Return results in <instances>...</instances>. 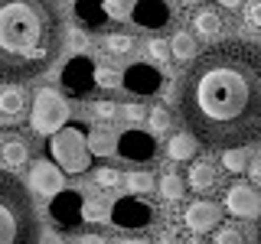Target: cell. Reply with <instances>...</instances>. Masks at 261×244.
<instances>
[{"instance_id": "6da1fadb", "label": "cell", "mask_w": 261, "mask_h": 244, "mask_svg": "<svg viewBox=\"0 0 261 244\" xmlns=\"http://www.w3.org/2000/svg\"><path fill=\"white\" fill-rule=\"evenodd\" d=\"M176 111L190 134L209 150L261 140V46L225 39L193 55L176 85Z\"/></svg>"}, {"instance_id": "7a4b0ae2", "label": "cell", "mask_w": 261, "mask_h": 244, "mask_svg": "<svg viewBox=\"0 0 261 244\" xmlns=\"http://www.w3.org/2000/svg\"><path fill=\"white\" fill-rule=\"evenodd\" d=\"M62 0H0V81H30L59 59L65 43Z\"/></svg>"}, {"instance_id": "3957f363", "label": "cell", "mask_w": 261, "mask_h": 244, "mask_svg": "<svg viewBox=\"0 0 261 244\" xmlns=\"http://www.w3.org/2000/svg\"><path fill=\"white\" fill-rule=\"evenodd\" d=\"M39 215L27 186L10 169H0V244H36Z\"/></svg>"}, {"instance_id": "277c9868", "label": "cell", "mask_w": 261, "mask_h": 244, "mask_svg": "<svg viewBox=\"0 0 261 244\" xmlns=\"http://www.w3.org/2000/svg\"><path fill=\"white\" fill-rule=\"evenodd\" d=\"M49 157L62 166V173H88L92 169V146H88V134H85V124H72L65 120L59 130L49 134Z\"/></svg>"}, {"instance_id": "5b68a950", "label": "cell", "mask_w": 261, "mask_h": 244, "mask_svg": "<svg viewBox=\"0 0 261 244\" xmlns=\"http://www.w3.org/2000/svg\"><path fill=\"white\" fill-rule=\"evenodd\" d=\"M69 120V101L59 95V88H39L33 98V114H30V127L36 134H53Z\"/></svg>"}, {"instance_id": "8992f818", "label": "cell", "mask_w": 261, "mask_h": 244, "mask_svg": "<svg viewBox=\"0 0 261 244\" xmlns=\"http://www.w3.org/2000/svg\"><path fill=\"white\" fill-rule=\"evenodd\" d=\"M59 85H62V92L72 95V98L92 95L95 88H98V81H95V62L88 59L85 52L72 55V59L62 65V72H59Z\"/></svg>"}, {"instance_id": "52a82bcc", "label": "cell", "mask_w": 261, "mask_h": 244, "mask_svg": "<svg viewBox=\"0 0 261 244\" xmlns=\"http://www.w3.org/2000/svg\"><path fill=\"white\" fill-rule=\"evenodd\" d=\"M49 218L62 228V231H75L85 222V199L75 189H59L49 199Z\"/></svg>"}, {"instance_id": "ba28073f", "label": "cell", "mask_w": 261, "mask_h": 244, "mask_svg": "<svg viewBox=\"0 0 261 244\" xmlns=\"http://www.w3.org/2000/svg\"><path fill=\"white\" fill-rule=\"evenodd\" d=\"M111 222L118 228H124V231H141V228L153 222V208L144 199H137V192H130L111 205Z\"/></svg>"}, {"instance_id": "9c48e42d", "label": "cell", "mask_w": 261, "mask_h": 244, "mask_svg": "<svg viewBox=\"0 0 261 244\" xmlns=\"http://www.w3.org/2000/svg\"><path fill=\"white\" fill-rule=\"evenodd\" d=\"M121 85H124L130 95H157L163 88V75L150 62H130L127 69L121 72Z\"/></svg>"}, {"instance_id": "30bf717a", "label": "cell", "mask_w": 261, "mask_h": 244, "mask_svg": "<svg viewBox=\"0 0 261 244\" xmlns=\"http://www.w3.org/2000/svg\"><path fill=\"white\" fill-rule=\"evenodd\" d=\"M30 186H33V192H36V195L53 199L59 189H65L62 166L56 160H33V166H30Z\"/></svg>"}, {"instance_id": "8fae6325", "label": "cell", "mask_w": 261, "mask_h": 244, "mask_svg": "<svg viewBox=\"0 0 261 244\" xmlns=\"http://www.w3.org/2000/svg\"><path fill=\"white\" fill-rule=\"evenodd\" d=\"M153 153H157V140H153V134H147V130L130 127L118 137V157H124L130 163H150Z\"/></svg>"}, {"instance_id": "7c38bea8", "label": "cell", "mask_w": 261, "mask_h": 244, "mask_svg": "<svg viewBox=\"0 0 261 244\" xmlns=\"http://www.w3.org/2000/svg\"><path fill=\"white\" fill-rule=\"evenodd\" d=\"M225 208L235 218H255L261 215V192L255 186H232L225 192Z\"/></svg>"}, {"instance_id": "4fadbf2b", "label": "cell", "mask_w": 261, "mask_h": 244, "mask_svg": "<svg viewBox=\"0 0 261 244\" xmlns=\"http://www.w3.org/2000/svg\"><path fill=\"white\" fill-rule=\"evenodd\" d=\"M219 218H222V208L216 205V202H209V199H199V202H190L183 211V222L190 231L196 234H202V231H212V228L219 225Z\"/></svg>"}, {"instance_id": "5bb4252c", "label": "cell", "mask_w": 261, "mask_h": 244, "mask_svg": "<svg viewBox=\"0 0 261 244\" xmlns=\"http://www.w3.org/2000/svg\"><path fill=\"white\" fill-rule=\"evenodd\" d=\"M130 20L141 29H163L170 23V7L163 0H137L130 10Z\"/></svg>"}, {"instance_id": "9a60e30c", "label": "cell", "mask_w": 261, "mask_h": 244, "mask_svg": "<svg viewBox=\"0 0 261 244\" xmlns=\"http://www.w3.org/2000/svg\"><path fill=\"white\" fill-rule=\"evenodd\" d=\"M27 114V92L20 81H4L0 88V117L7 120H20Z\"/></svg>"}, {"instance_id": "2e32d148", "label": "cell", "mask_w": 261, "mask_h": 244, "mask_svg": "<svg viewBox=\"0 0 261 244\" xmlns=\"http://www.w3.org/2000/svg\"><path fill=\"white\" fill-rule=\"evenodd\" d=\"M75 16H79V23L85 29H105V23L111 20V13H108V7H105V0H75Z\"/></svg>"}, {"instance_id": "e0dca14e", "label": "cell", "mask_w": 261, "mask_h": 244, "mask_svg": "<svg viewBox=\"0 0 261 244\" xmlns=\"http://www.w3.org/2000/svg\"><path fill=\"white\" fill-rule=\"evenodd\" d=\"M27 160H30V146L23 137H4L0 140V166L4 169H20V166H27Z\"/></svg>"}, {"instance_id": "ac0fdd59", "label": "cell", "mask_w": 261, "mask_h": 244, "mask_svg": "<svg viewBox=\"0 0 261 244\" xmlns=\"http://www.w3.org/2000/svg\"><path fill=\"white\" fill-rule=\"evenodd\" d=\"M186 182H190V189H196V192H209L212 186L219 182V173H216V166H212V163L199 160V163H193V166H190Z\"/></svg>"}, {"instance_id": "d6986e66", "label": "cell", "mask_w": 261, "mask_h": 244, "mask_svg": "<svg viewBox=\"0 0 261 244\" xmlns=\"http://www.w3.org/2000/svg\"><path fill=\"white\" fill-rule=\"evenodd\" d=\"M193 26H196V36L216 39L219 33H222V16H219L216 10H199V13H196V20H193Z\"/></svg>"}, {"instance_id": "ffe728a7", "label": "cell", "mask_w": 261, "mask_h": 244, "mask_svg": "<svg viewBox=\"0 0 261 244\" xmlns=\"http://www.w3.org/2000/svg\"><path fill=\"white\" fill-rule=\"evenodd\" d=\"M88 146H92L95 157H111V153H118V137L105 127H95L92 134H88Z\"/></svg>"}, {"instance_id": "44dd1931", "label": "cell", "mask_w": 261, "mask_h": 244, "mask_svg": "<svg viewBox=\"0 0 261 244\" xmlns=\"http://www.w3.org/2000/svg\"><path fill=\"white\" fill-rule=\"evenodd\" d=\"M196 137L193 134H173L170 137V143H167V157L170 160H190L193 153H196Z\"/></svg>"}, {"instance_id": "7402d4cb", "label": "cell", "mask_w": 261, "mask_h": 244, "mask_svg": "<svg viewBox=\"0 0 261 244\" xmlns=\"http://www.w3.org/2000/svg\"><path fill=\"white\" fill-rule=\"evenodd\" d=\"M157 189H160V195L163 199H183L186 195V179L183 176H176V173H163L160 176V182H157Z\"/></svg>"}, {"instance_id": "603a6c76", "label": "cell", "mask_w": 261, "mask_h": 244, "mask_svg": "<svg viewBox=\"0 0 261 244\" xmlns=\"http://www.w3.org/2000/svg\"><path fill=\"white\" fill-rule=\"evenodd\" d=\"M170 55L179 62H190L196 55V39L190 36V33H176L173 39H170Z\"/></svg>"}, {"instance_id": "cb8c5ba5", "label": "cell", "mask_w": 261, "mask_h": 244, "mask_svg": "<svg viewBox=\"0 0 261 244\" xmlns=\"http://www.w3.org/2000/svg\"><path fill=\"white\" fill-rule=\"evenodd\" d=\"M111 218V205L101 195H85V222H105Z\"/></svg>"}, {"instance_id": "d4e9b609", "label": "cell", "mask_w": 261, "mask_h": 244, "mask_svg": "<svg viewBox=\"0 0 261 244\" xmlns=\"http://www.w3.org/2000/svg\"><path fill=\"white\" fill-rule=\"evenodd\" d=\"M130 49H134V39H130L127 33H108V36H105V52H111V55H127Z\"/></svg>"}, {"instance_id": "484cf974", "label": "cell", "mask_w": 261, "mask_h": 244, "mask_svg": "<svg viewBox=\"0 0 261 244\" xmlns=\"http://www.w3.org/2000/svg\"><path fill=\"white\" fill-rule=\"evenodd\" d=\"M124 182H127V189H130V192H137V195H144V192H153V189H157L153 176H150V173H137V169L124 176Z\"/></svg>"}, {"instance_id": "4316f807", "label": "cell", "mask_w": 261, "mask_h": 244, "mask_svg": "<svg viewBox=\"0 0 261 244\" xmlns=\"http://www.w3.org/2000/svg\"><path fill=\"white\" fill-rule=\"evenodd\" d=\"M222 166L228 169V173H242V169L248 166V160H245L242 146H232V150H225V153H222Z\"/></svg>"}, {"instance_id": "83f0119b", "label": "cell", "mask_w": 261, "mask_h": 244, "mask_svg": "<svg viewBox=\"0 0 261 244\" xmlns=\"http://www.w3.org/2000/svg\"><path fill=\"white\" fill-rule=\"evenodd\" d=\"M95 182L101 186V189H114V186L124 182V176H121L114 166H101V169H95Z\"/></svg>"}, {"instance_id": "f1b7e54d", "label": "cell", "mask_w": 261, "mask_h": 244, "mask_svg": "<svg viewBox=\"0 0 261 244\" xmlns=\"http://www.w3.org/2000/svg\"><path fill=\"white\" fill-rule=\"evenodd\" d=\"M212 241H216V244H242L245 241V231H242L239 225H222Z\"/></svg>"}, {"instance_id": "f546056e", "label": "cell", "mask_w": 261, "mask_h": 244, "mask_svg": "<svg viewBox=\"0 0 261 244\" xmlns=\"http://www.w3.org/2000/svg\"><path fill=\"white\" fill-rule=\"evenodd\" d=\"M95 81H98V88H118L121 85V72L105 69V65H95Z\"/></svg>"}, {"instance_id": "4dcf8cb0", "label": "cell", "mask_w": 261, "mask_h": 244, "mask_svg": "<svg viewBox=\"0 0 261 244\" xmlns=\"http://www.w3.org/2000/svg\"><path fill=\"white\" fill-rule=\"evenodd\" d=\"M147 124L163 134V130L170 127V111H167V108H153V111H147Z\"/></svg>"}, {"instance_id": "1f68e13d", "label": "cell", "mask_w": 261, "mask_h": 244, "mask_svg": "<svg viewBox=\"0 0 261 244\" xmlns=\"http://www.w3.org/2000/svg\"><path fill=\"white\" fill-rule=\"evenodd\" d=\"M147 55H150L153 62H167L170 59V43H163V39H150V43H147Z\"/></svg>"}, {"instance_id": "d6a6232c", "label": "cell", "mask_w": 261, "mask_h": 244, "mask_svg": "<svg viewBox=\"0 0 261 244\" xmlns=\"http://www.w3.org/2000/svg\"><path fill=\"white\" fill-rule=\"evenodd\" d=\"M245 23H248L251 29H261V0H251V4L245 7Z\"/></svg>"}, {"instance_id": "836d02e7", "label": "cell", "mask_w": 261, "mask_h": 244, "mask_svg": "<svg viewBox=\"0 0 261 244\" xmlns=\"http://www.w3.org/2000/svg\"><path fill=\"white\" fill-rule=\"evenodd\" d=\"M124 120H130V124H137V120H144L147 117V111H144V104L141 101H130V104H124Z\"/></svg>"}, {"instance_id": "e575fe53", "label": "cell", "mask_w": 261, "mask_h": 244, "mask_svg": "<svg viewBox=\"0 0 261 244\" xmlns=\"http://www.w3.org/2000/svg\"><path fill=\"white\" fill-rule=\"evenodd\" d=\"M114 114H118L114 101H108V98H105V101H95V117H98V120H111Z\"/></svg>"}, {"instance_id": "d590c367", "label": "cell", "mask_w": 261, "mask_h": 244, "mask_svg": "<svg viewBox=\"0 0 261 244\" xmlns=\"http://www.w3.org/2000/svg\"><path fill=\"white\" fill-rule=\"evenodd\" d=\"M105 7H108L111 16H121V13H124V0H105Z\"/></svg>"}, {"instance_id": "8d00e7d4", "label": "cell", "mask_w": 261, "mask_h": 244, "mask_svg": "<svg viewBox=\"0 0 261 244\" xmlns=\"http://www.w3.org/2000/svg\"><path fill=\"white\" fill-rule=\"evenodd\" d=\"M105 238H101V234H79V238H75V244H101Z\"/></svg>"}, {"instance_id": "74e56055", "label": "cell", "mask_w": 261, "mask_h": 244, "mask_svg": "<svg viewBox=\"0 0 261 244\" xmlns=\"http://www.w3.org/2000/svg\"><path fill=\"white\" fill-rule=\"evenodd\" d=\"M72 46H75V49H88V39L82 36V33H72Z\"/></svg>"}, {"instance_id": "f35d334b", "label": "cell", "mask_w": 261, "mask_h": 244, "mask_svg": "<svg viewBox=\"0 0 261 244\" xmlns=\"http://www.w3.org/2000/svg\"><path fill=\"white\" fill-rule=\"evenodd\" d=\"M251 179H255V182H261V157L251 163Z\"/></svg>"}, {"instance_id": "ab89813d", "label": "cell", "mask_w": 261, "mask_h": 244, "mask_svg": "<svg viewBox=\"0 0 261 244\" xmlns=\"http://www.w3.org/2000/svg\"><path fill=\"white\" fill-rule=\"evenodd\" d=\"M216 4H222V7H228V10H235V7H242V0H216Z\"/></svg>"}, {"instance_id": "60d3db41", "label": "cell", "mask_w": 261, "mask_h": 244, "mask_svg": "<svg viewBox=\"0 0 261 244\" xmlns=\"http://www.w3.org/2000/svg\"><path fill=\"white\" fill-rule=\"evenodd\" d=\"M179 4H183V7H196V4H199V0H179Z\"/></svg>"}, {"instance_id": "b9f144b4", "label": "cell", "mask_w": 261, "mask_h": 244, "mask_svg": "<svg viewBox=\"0 0 261 244\" xmlns=\"http://www.w3.org/2000/svg\"><path fill=\"white\" fill-rule=\"evenodd\" d=\"M258 241H261V215H258Z\"/></svg>"}]
</instances>
